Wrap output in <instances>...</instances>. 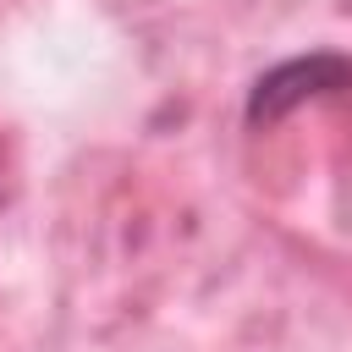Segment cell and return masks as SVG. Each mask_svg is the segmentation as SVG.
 <instances>
[{"label":"cell","mask_w":352,"mask_h":352,"mask_svg":"<svg viewBox=\"0 0 352 352\" xmlns=\"http://www.w3.org/2000/svg\"><path fill=\"white\" fill-rule=\"evenodd\" d=\"M346 82H352V60H341V55H297V60H280V66H270L248 88V121H275L292 104H302L308 94H330V88H346Z\"/></svg>","instance_id":"1"}]
</instances>
